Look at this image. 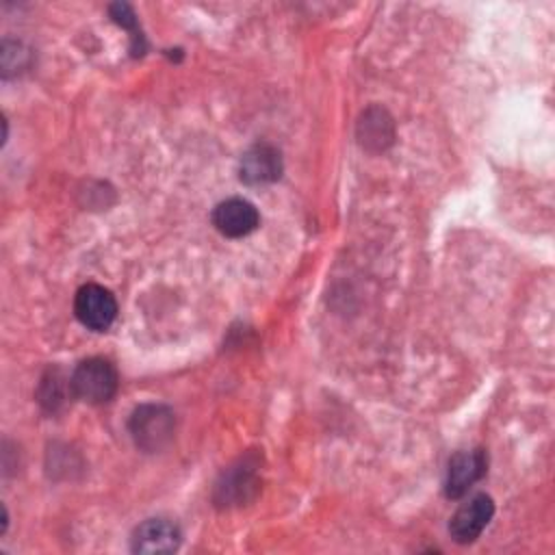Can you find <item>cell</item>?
<instances>
[{
    "mask_svg": "<svg viewBox=\"0 0 555 555\" xmlns=\"http://www.w3.org/2000/svg\"><path fill=\"white\" fill-rule=\"evenodd\" d=\"M128 429L141 451L156 453L173 440L176 414L163 403H143L130 414Z\"/></svg>",
    "mask_w": 555,
    "mask_h": 555,
    "instance_id": "obj_1",
    "label": "cell"
},
{
    "mask_svg": "<svg viewBox=\"0 0 555 555\" xmlns=\"http://www.w3.org/2000/svg\"><path fill=\"white\" fill-rule=\"evenodd\" d=\"M117 371L115 366L104 358H87L82 360L72 377L69 388L74 397L87 401V403H106L117 392Z\"/></svg>",
    "mask_w": 555,
    "mask_h": 555,
    "instance_id": "obj_2",
    "label": "cell"
},
{
    "mask_svg": "<svg viewBox=\"0 0 555 555\" xmlns=\"http://www.w3.org/2000/svg\"><path fill=\"white\" fill-rule=\"evenodd\" d=\"M74 314L85 327L104 332L117 317V299L108 288L100 284H85L76 291Z\"/></svg>",
    "mask_w": 555,
    "mask_h": 555,
    "instance_id": "obj_3",
    "label": "cell"
},
{
    "mask_svg": "<svg viewBox=\"0 0 555 555\" xmlns=\"http://www.w3.org/2000/svg\"><path fill=\"white\" fill-rule=\"evenodd\" d=\"M494 516V503L488 494H475L451 516L449 533L457 544L475 542Z\"/></svg>",
    "mask_w": 555,
    "mask_h": 555,
    "instance_id": "obj_4",
    "label": "cell"
},
{
    "mask_svg": "<svg viewBox=\"0 0 555 555\" xmlns=\"http://www.w3.org/2000/svg\"><path fill=\"white\" fill-rule=\"evenodd\" d=\"M260 223L256 206L243 197H230L215 206L212 225L228 238H241L251 234Z\"/></svg>",
    "mask_w": 555,
    "mask_h": 555,
    "instance_id": "obj_5",
    "label": "cell"
},
{
    "mask_svg": "<svg viewBox=\"0 0 555 555\" xmlns=\"http://www.w3.org/2000/svg\"><path fill=\"white\" fill-rule=\"evenodd\" d=\"M258 492L256 464L241 460L236 466H230L215 486V503L219 507L243 505Z\"/></svg>",
    "mask_w": 555,
    "mask_h": 555,
    "instance_id": "obj_6",
    "label": "cell"
},
{
    "mask_svg": "<svg viewBox=\"0 0 555 555\" xmlns=\"http://www.w3.org/2000/svg\"><path fill=\"white\" fill-rule=\"evenodd\" d=\"M486 453L481 449H470V451H457L449 460L447 468V479H444V494L449 499H460L464 496L473 483H477L486 475Z\"/></svg>",
    "mask_w": 555,
    "mask_h": 555,
    "instance_id": "obj_7",
    "label": "cell"
},
{
    "mask_svg": "<svg viewBox=\"0 0 555 555\" xmlns=\"http://www.w3.org/2000/svg\"><path fill=\"white\" fill-rule=\"evenodd\" d=\"M180 538L182 535L176 522L167 518H147L132 531L130 548L143 555L171 553L180 546Z\"/></svg>",
    "mask_w": 555,
    "mask_h": 555,
    "instance_id": "obj_8",
    "label": "cell"
},
{
    "mask_svg": "<svg viewBox=\"0 0 555 555\" xmlns=\"http://www.w3.org/2000/svg\"><path fill=\"white\" fill-rule=\"evenodd\" d=\"M282 173V158L273 145L256 143L251 145L238 165V178L247 184H269Z\"/></svg>",
    "mask_w": 555,
    "mask_h": 555,
    "instance_id": "obj_9",
    "label": "cell"
},
{
    "mask_svg": "<svg viewBox=\"0 0 555 555\" xmlns=\"http://www.w3.org/2000/svg\"><path fill=\"white\" fill-rule=\"evenodd\" d=\"M392 119L384 108H369L358 121V139L369 150H384L392 143Z\"/></svg>",
    "mask_w": 555,
    "mask_h": 555,
    "instance_id": "obj_10",
    "label": "cell"
},
{
    "mask_svg": "<svg viewBox=\"0 0 555 555\" xmlns=\"http://www.w3.org/2000/svg\"><path fill=\"white\" fill-rule=\"evenodd\" d=\"M111 17H113L117 24L126 26V28H132V26H134V13H132V9H130L128 4H124V2H117V4L111 7Z\"/></svg>",
    "mask_w": 555,
    "mask_h": 555,
    "instance_id": "obj_11",
    "label": "cell"
}]
</instances>
